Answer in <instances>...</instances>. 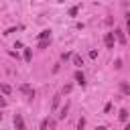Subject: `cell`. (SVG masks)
I'll return each mask as SVG.
<instances>
[{"mask_svg": "<svg viewBox=\"0 0 130 130\" xmlns=\"http://www.w3.org/2000/svg\"><path fill=\"white\" fill-rule=\"evenodd\" d=\"M73 77H75V81H77L79 85H85V75H83L81 71H75V75H73Z\"/></svg>", "mask_w": 130, "mask_h": 130, "instance_id": "277c9868", "label": "cell"}, {"mask_svg": "<svg viewBox=\"0 0 130 130\" xmlns=\"http://www.w3.org/2000/svg\"><path fill=\"white\" fill-rule=\"evenodd\" d=\"M12 122H14V128H16V130H26L24 120H22V116H20V114H14V120H12Z\"/></svg>", "mask_w": 130, "mask_h": 130, "instance_id": "7a4b0ae2", "label": "cell"}, {"mask_svg": "<svg viewBox=\"0 0 130 130\" xmlns=\"http://www.w3.org/2000/svg\"><path fill=\"white\" fill-rule=\"evenodd\" d=\"M30 59H32V51H30V49H24V61L30 63Z\"/></svg>", "mask_w": 130, "mask_h": 130, "instance_id": "8fae6325", "label": "cell"}, {"mask_svg": "<svg viewBox=\"0 0 130 130\" xmlns=\"http://www.w3.org/2000/svg\"><path fill=\"white\" fill-rule=\"evenodd\" d=\"M118 118H120L122 122H126V120H128V110H120V114H118Z\"/></svg>", "mask_w": 130, "mask_h": 130, "instance_id": "7c38bea8", "label": "cell"}, {"mask_svg": "<svg viewBox=\"0 0 130 130\" xmlns=\"http://www.w3.org/2000/svg\"><path fill=\"white\" fill-rule=\"evenodd\" d=\"M114 35H116V41H120L122 45L126 43V37H124V32H122V30H118V28H116V30H114Z\"/></svg>", "mask_w": 130, "mask_h": 130, "instance_id": "8992f818", "label": "cell"}, {"mask_svg": "<svg viewBox=\"0 0 130 130\" xmlns=\"http://www.w3.org/2000/svg\"><path fill=\"white\" fill-rule=\"evenodd\" d=\"M67 112H69V104H65V106H63V108L59 110V114H57V118H59V120H63V118L67 116Z\"/></svg>", "mask_w": 130, "mask_h": 130, "instance_id": "5b68a950", "label": "cell"}, {"mask_svg": "<svg viewBox=\"0 0 130 130\" xmlns=\"http://www.w3.org/2000/svg\"><path fill=\"white\" fill-rule=\"evenodd\" d=\"M49 41H51V39H45V41H39V49H47V47H49Z\"/></svg>", "mask_w": 130, "mask_h": 130, "instance_id": "5bb4252c", "label": "cell"}, {"mask_svg": "<svg viewBox=\"0 0 130 130\" xmlns=\"http://www.w3.org/2000/svg\"><path fill=\"white\" fill-rule=\"evenodd\" d=\"M69 57H73V55H71V53H63V55H61V59H63V61H67Z\"/></svg>", "mask_w": 130, "mask_h": 130, "instance_id": "ac0fdd59", "label": "cell"}, {"mask_svg": "<svg viewBox=\"0 0 130 130\" xmlns=\"http://www.w3.org/2000/svg\"><path fill=\"white\" fill-rule=\"evenodd\" d=\"M77 12H79V6H73V8H71V10H69V16H75V14H77Z\"/></svg>", "mask_w": 130, "mask_h": 130, "instance_id": "9a60e30c", "label": "cell"}, {"mask_svg": "<svg viewBox=\"0 0 130 130\" xmlns=\"http://www.w3.org/2000/svg\"><path fill=\"white\" fill-rule=\"evenodd\" d=\"M71 59H73V65H75V67H81V65H83V59H81L79 55H73Z\"/></svg>", "mask_w": 130, "mask_h": 130, "instance_id": "52a82bcc", "label": "cell"}, {"mask_svg": "<svg viewBox=\"0 0 130 130\" xmlns=\"http://www.w3.org/2000/svg\"><path fill=\"white\" fill-rule=\"evenodd\" d=\"M120 91H122L124 95H130V85H128V83H120Z\"/></svg>", "mask_w": 130, "mask_h": 130, "instance_id": "9c48e42d", "label": "cell"}, {"mask_svg": "<svg viewBox=\"0 0 130 130\" xmlns=\"http://www.w3.org/2000/svg\"><path fill=\"white\" fill-rule=\"evenodd\" d=\"M126 28H128V35H130V14H126Z\"/></svg>", "mask_w": 130, "mask_h": 130, "instance_id": "e0dca14e", "label": "cell"}, {"mask_svg": "<svg viewBox=\"0 0 130 130\" xmlns=\"http://www.w3.org/2000/svg\"><path fill=\"white\" fill-rule=\"evenodd\" d=\"M114 43H116V35H114V32H106V35H104V45H106L108 49H114Z\"/></svg>", "mask_w": 130, "mask_h": 130, "instance_id": "6da1fadb", "label": "cell"}, {"mask_svg": "<svg viewBox=\"0 0 130 130\" xmlns=\"http://www.w3.org/2000/svg\"><path fill=\"white\" fill-rule=\"evenodd\" d=\"M45 39H51V30H43L39 35V41H45Z\"/></svg>", "mask_w": 130, "mask_h": 130, "instance_id": "30bf717a", "label": "cell"}, {"mask_svg": "<svg viewBox=\"0 0 130 130\" xmlns=\"http://www.w3.org/2000/svg\"><path fill=\"white\" fill-rule=\"evenodd\" d=\"M18 89H20L22 93H26V95H28V100H32V98H35V89H32V87H30L28 83H22V85H20Z\"/></svg>", "mask_w": 130, "mask_h": 130, "instance_id": "3957f363", "label": "cell"}, {"mask_svg": "<svg viewBox=\"0 0 130 130\" xmlns=\"http://www.w3.org/2000/svg\"><path fill=\"white\" fill-rule=\"evenodd\" d=\"M114 67H116V69H120V67H122V61H120V59H116V61H114Z\"/></svg>", "mask_w": 130, "mask_h": 130, "instance_id": "d6986e66", "label": "cell"}, {"mask_svg": "<svg viewBox=\"0 0 130 130\" xmlns=\"http://www.w3.org/2000/svg\"><path fill=\"white\" fill-rule=\"evenodd\" d=\"M59 102H61V95H55L53 102H51V110H57L59 108Z\"/></svg>", "mask_w": 130, "mask_h": 130, "instance_id": "ba28073f", "label": "cell"}, {"mask_svg": "<svg viewBox=\"0 0 130 130\" xmlns=\"http://www.w3.org/2000/svg\"><path fill=\"white\" fill-rule=\"evenodd\" d=\"M83 126H85V120H83V118H79V122H77V128H79V130H81V128H83Z\"/></svg>", "mask_w": 130, "mask_h": 130, "instance_id": "2e32d148", "label": "cell"}, {"mask_svg": "<svg viewBox=\"0 0 130 130\" xmlns=\"http://www.w3.org/2000/svg\"><path fill=\"white\" fill-rule=\"evenodd\" d=\"M0 89H2V93H4V95H8V93L12 91V89H10V85H6V83H2V85H0Z\"/></svg>", "mask_w": 130, "mask_h": 130, "instance_id": "4fadbf2b", "label": "cell"}]
</instances>
